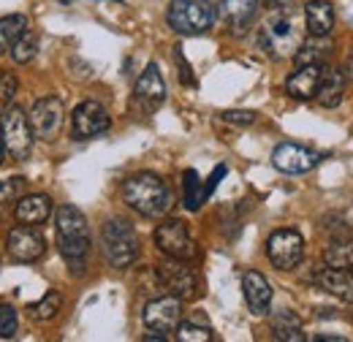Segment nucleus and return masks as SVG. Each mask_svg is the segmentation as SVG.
Returning a JSON list of instances; mask_svg holds the SVG:
<instances>
[{
	"mask_svg": "<svg viewBox=\"0 0 353 342\" xmlns=\"http://www.w3.org/2000/svg\"><path fill=\"white\" fill-rule=\"evenodd\" d=\"M109 125H112L109 112H106L101 103H95V101H85V103H79V106L74 109V117H71V136L79 139V141H85V139L106 133Z\"/></svg>",
	"mask_w": 353,
	"mask_h": 342,
	"instance_id": "9b49d317",
	"label": "nucleus"
},
{
	"mask_svg": "<svg viewBox=\"0 0 353 342\" xmlns=\"http://www.w3.org/2000/svg\"><path fill=\"white\" fill-rule=\"evenodd\" d=\"M223 177H225V166H218V169H215V174H212V177L207 179V185H204V193H207V196H210V193L218 188V182H221Z\"/></svg>",
	"mask_w": 353,
	"mask_h": 342,
	"instance_id": "e433bc0d",
	"label": "nucleus"
},
{
	"mask_svg": "<svg viewBox=\"0 0 353 342\" xmlns=\"http://www.w3.org/2000/svg\"><path fill=\"white\" fill-rule=\"evenodd\" d=\"M123 199H125V204L131 210H136L144 217H163L174 204L172 188L158 174H150V171L133 174L131 179H125Z\"/></svg>",
	"mask_w": 353,
	"mask_h": 342,
	"instance_id": "f257e3e1",
	"label": "nucleus"
},
{
	"mask_svg": "<svg viewBox=\"0 0 353 342\" xmlns=\"http://www.w3.org/2000/svg\"><path fill=\"white\" fill-rule=\"evenodd\" d=\"M176 340L179 342H210L212 332L207 326H196V323H179L176 326Z\"/></svg>",
	"mask_w": 353,
	"mask_h": 342,
	"instance_id": "2f4dec72",
	"label": "nucleus"
},
{
	"mask_svg": "<svg viewBox=\"0 0 353 342\" xmlns=\"http://www.w3.org/2000/svg\"><path fill=\"white\" fill-rule=\"evenodd\" d=\"M60 307H63V296H60L57 291H49L44 299L36 301V304L30 307V315H33L36 321H52V318L60 312Z\"/></svg>",
	"mask_w": 353,
	"mask_h": 342,
	"instance_id": "cd10ccee",
	"label": "nucleus"
},
{
	"mask_svg": "<svg viewBox=\"0 0 353 342\" xmlns=\"http://www.w3.org/2000/svg\"><path fill=\"white\" fill-rule=\"evenodd\" d=\"M269 14H294L296 0H266Z\"/></svg>",
	"mask_w": 353,
	"mask_h": 342,
	"instance_id": "c9c22d12",
	"label": "nucleus"
},
{
	"mask_svg": "<svg viewBox=\"0 0 353 342\" xmlns=\"http://www.w3.org/2000/svg\"><path fill=\"white\" fill-rule=\"evenodd\" d=\"M242 291H245V301L250 307V312L256 315H266L269 304H272V285L261 272H245L242 277Z\"/></svg>",
	"mask_w": 353,
	"mask_h": 342,
	"instance_id": "dca6fc26",
	"label": "nucleus"
},
{
	"mask_svg": "<svg viewBox=\"0 0 353 342\" xmlns=\"http://www.w3.org/2000/svg\"><path fill=\"white\" fill-rule=\"evenodd\" d=\"M305 22L310 36H329L334 28V6L329 0H310L305 6Z\"/></svg>",
	"mask_w": 353,
	"mask_h": 342,
	"instance_id": "4be33fe9",
	"label": "nucleus"
},
{
	"mask_svg": "<svg viewBox=\"0 0 353 342\" xmlns=\"http://www.w3.org/2000/svg\"><path fill=\"white\" fill-rule=\"evenodd\" d=\"M144 326L152 329V332H176V326L182 323V299L179 296H161V299L150 301L144 307V315H141Z\"/></svg>",
	"mask_w": 353,
	"mask_h": 342,
	"instance_id": "f8f14e48",
	"label": "nucleus"
},
{
	"mask_svg": "<svg viewBox=\"0 0 353 342\" xmlns=\"http://www.w3.org/2000/svg\"><path fill=\"white\" fill-rule=\"evenodd\" d=\"M155 245L163 256L179 258V261H190L196 258V242L188 231V225L182 220H163L155 231Z\"/></svg>",
	"mask_w": 353,
	"mask_h": 342,
	"instance_id": "6e6552de",
	"label": "nucleus"
},
{
	"mask_svg": "<svg viewBox=\"0 0 353 342\" xmlns=\"http://www.w3.org/2000/svg\"><path fill=\"white\" fill-rule=\"evenodd\" d=\"M221 117H223V123H228V125H253V123L259 120V114H256V112H245V109L223 112Z\"/></svg>",
	"mask_w": 353,
	"mask_h": 342,
	"instance_id": "72a5a7b5",
	"label": "nucleus"
},
{
	"mask_svg": "<svg viewBox=\"0 0 353 342\" xmlns=\"http://www.w3.org/2000/svg\"><path fill=\"white\" fill-rule=\"evenodd\" d=\"M182 188H185V207H188L190 212H196V210L204 204L207 193H204V185L199 182V174H196L193 169L185 171V182H182Z\"/></svg>",
	"mask_w": 353,
	"mask_h": 342,
	"instance_id": "bb28decb",
	"label": "nucleus"
},
{
	"mask_svg": "<svg viewBox=\"0 0 353 342\" xmlns=\"http://www.w3.org/2000/svg\"><path fill=\"white\" fill-rule=\"evenodd\" d=\"M101 239H103V256L109 261V266L128 269L139 261L141 245H139V237H136V231H133L128 220H123V217L106 220Z\"/></svg>",
	"mask_w": 353,
	"mask_h": 342,
	"instance_id": "7ed1b4c3",
	"label": "nucleus"
},
{
	"mask_svg": "<svg viewBox=\"0 0 353 342\" xmlns=\"http://www.w3.org/2000/svg\"><path fill=\"white\" fill-rule=\"evenodd\" d=\"M28 120H30V128H33V136H36V139H44V141L57 139V133L63 130V120H65L63 101L54 98V95L39 98V101L33 103Z\"/></svg>",
	"mask_w": 353,
	"mask_h": 342,
	"instance_id": "1a4fd4ad",
	"label": "nucleus"
},
{
	"mask_svg": "<svg viewBox=\"0 0 353 342\" xmlns=\"http://www.w3.org/2000/svg\"><path fill=\"white\" fill-rule=\"evenodd\" d=\"M323 261H326V266L353 272V239H337V242H332L329 250L323 253Z\"/></svg>",
	"mask_w": 353,
	"mask_h": 342,
	"instance_id": "a878e982",
	"label": "nucleus"
},
{
	"mask_svg": "<svg viewBox=\"0 0 353 342\" xmlns=\"http://www.w3.org/2000/svg\"><path fill=\"white\" fill-rule=\"evenodd\" d=\"M272 332H274V340L283 342H302L305 334H302V326L299 321L291 315V312H280L272 318Z\"/></svg>",
	"mask_w": 353,
	"mask_h": 342,
	"instance_id": "393cba45",
	"label": "nucleus"
},
{
	"mask_svg": "<svg viewBox=\"0 0 353 342\" xmlns=\"http://www.w3.org/2000/svg\"><path fill=\"white\" fill-rule=\"evenodd\" d=\"M17 326H19L17 310L11 304H0V340H11L17 334Z\"/></svg>",
	"mask_w": 353,
	"mask_h": 342,
	"instance_id": "473e14b6",
	"label": "nucleus"
},
{
	"mask_svg": "<svg viewBox=\"0 0 353 342\" xmlns=\"http://www.w3.org/2000/svg\"><path fill=\"white\" fill-rule=\"evenodd\" d=\"M0 136L3 147L14 161H28L33 152V128L28 114L19 106H6L3 120H0Z\"/></svg>",
	"mask_w": 353,
	"mask_h": 342,
	"instance_id": "423d86ee",
	"label": "nucleus"
},
{
	"mask_svg": "<svg viewBox=\"0 0 353 342\" xmlns=\"http://www.w3.org/2000/svg\"><path fill=\"white\" fill-rule=\"evenodd\" d=\"M266 258H269V263L274 269H283V272L299 266L302 258H305V239H302V234L294 231V228L274 231L266 239Z\"/></svg>",
	"mask_w": 353,
	"mask_h": 342,
	"instance_id": "0eeeda50",
	"label": "nucleus"
},
{
	"mask_svg": "<svg viewBox=\"0 0 353 342\" xmlns=\"http://www.w3.org/2000/svg\"><path fill=\"white\" fill-rule=\"evenodd\" d=\"M321 77H323V66H299V68L288 77L285 90H288V95L296 98V101H310V98H315V92H318Z\"/></svg>",
	"mask_w": 353,
	"mask_h": 342,
	"instance_id": "f3484780",
	"label": "nucleus"
},
{
	"mask_svg": "<svg viewBox=\"0 0 353 342\" xmlns=\"http://www.w3.org/2000/svg\"><path fill=\"white\" fill-rule=\"evenodd\" d=\"M28 28H30V22H28L25 14H11V17L0 19V54L11 52L14 43L28 33Z\"/></svg>",
	"mask_w": 353,
	"mask_h": 342,
	"instance_id": "b1692460",
	"label": "nucleus"
},
{
	"mask_svg": "<svg viewBox=\"0 0 353 342\" xmlns=\"http://www.w3.org/2000/svg\"><path fill=\"white\" fill-rule=\"evenodd\" d=\"M272 163L274 169L283 171V174H307L321 163V152L302 147V144H280L274 152H272Z\"/></svg>",
	"mask_w": 353,
	"mask_h": 342,
	"instance_id": "ddd939ff",
	"label": "nucleus"
},
{
	"mask_svg": "<svg viewBox=\"0 0 353 342\" xmlns=\"http://www.w3.org/2000/svg\"><path fill=\"white\" fill-rule=\"evenodd\" d=\"M215 19H218V11L207 0H174L166 14L169 28L179 36H201L212 30Z\"/></svg>",
	"mask_w": 353,
	"mask_h": 342,
	"instance_id": "20e7f679",
	"label": "nucleus"
},
{
	"mask_svg": "<svg viewBox=\"0 0 353 342\" xmlns=\"http://www.w3.org/2000/svg\"><path fill=\"white\" fill-rule=\"evenodd\" d=\"M302 43V33L296 25V14H269L264 30H261V46L272 57H291L296 54Z\"/></svg>",
	"mask_w": 353,
	"mask_h": 342,
	"instance_id": "39448f33",
	"label": "nucleus"
},
{
	"mask_svg": "<svg viewBox=\"0 0 353 342\" xmlns=\"http://www.w3.org/2000/svg\"><path fill=\"white\" fill-rule=\"evenodd\" d=\"M46 242L44 237L33 228V225H17L11 228L8 234V253L14 261H22V263H30V261H39L44 256Z\"/></svg>",
	"mask_w": 353,
	"mask_h": 342,
	"instance_id": "4468645a",
	"label": "nucleus"
},
{
	"mask_svg": "<svg viewBox=\"0 0 353 342\" xmlns=\"http://www.w3.org/2000/svg\"><path fill=\"white\" fill-rule=\"evenodd\" d=\"M256 8H259V0H221V19L228 22L231 33L239 36L253 22Z\"/></svg>",
	"mask_w": 353,
	"mask_h": 342,
	"instance_id": "aec40b11",
	"label": "nucleus"
},
{
	"mask_svg": "<svg viewBox=\"0 0 353 342\" xmlns=\"http://www.w3.org/2000/svg\"><path fill=\"white\" fill-rule=\"evenodd\" d=\"M315 283H318V288H323L326 294H332L337 299L353 301V272H348V269L326 266L323 272H318Z\"/></svg>",
	"mask_w": 353,
	"mask_h": 342,
	"instance_id": "6ab92c4d",
	"label": "nucleus"
},
{
	"mask_svg": "<svg viewBox=\"0 0 353 342\" xmlns=\"http://www.w3.org/2000/svg\"><path fill=\"white\" fill-rule=\"evenodd\" d=\"M329 52H332L329 36H312V39L299 43L294 57H296V66H321Z\"/></svg>",
	"mask_w": 353,
	"mask_h": 342,
	"instance_id": "5701e85b",
	"label": "nucleus"
},
{
	"mask_svg": "<svg viewBox=\"0 0 353 342\" xmlns=\"http://www.w3.org/2000/svg\"><path fill=\"white\" fill-rule=\"evenodd\" d=\"M57 248L71 269H82L90 253V228L85 214L65 204L57 210Z\"/></svg>",
	"mask_w": 353,
	"mask_h": 342,
	"instance_id": "f03ea898",
	"label": "nucleus"
},
{
	"mask_svg": "<svg viewBox=\"0 0 353 342\" xmlns=\"http://www.w3.org/2000/svg\"><path fill=\"white\" fill-rule=\"evenodd\" d=\"M321 228H323V234H326L332 242H337V239H353L351 225H348L340 214H326V217L321 220Z\"/></svg>",
	"mask_w": 353,
	"mask_h": 342,
	"instance_id": "c85d7f7f",
	"label": "nucleus"
},
{
	"mask_svg": "<svg viewBox=\"0 0 353 342\" xmlns=\"http://www.w3.org/2000/svg\"><path fill=\"white\" fill-rule=\"evenodd\" d=\"M28 182L25 177H11V179H0V204H8V201H17L22 199Z\"/></svg>",
	"mask_w": 353,
	"mask_h": 342,
	"instance_id": "7c9ffc66",
	"label": "nucleus"
},
{
	"mask_svg": "<svg viewBox=\"0 0 353 342\" xmlns=\"http://www.w3.org/2000/svg\"><path fill=\"white\" fill-rule=\"evenodd\" d=\"M3 152H6V147H3V136H0V163H3Z\"/></svg>",
	"mask_w": 353,
	"mask_h": 342,
	"instance_id": "ea45409f",
	"label": "nucleus"
},
{
	"mask_svg": "<svg viewBox=\"0 0 353 342\" xmlns=\"http://www.w3.org/2000/svg\"><path fill=\"white\" fill-rule=\"evenodd\" d=\"M158 280L172 296H179V299L196 296V288H199L193 269L188 266V261H179V258L166 256V261L158 266Z\"/></svg>",
	"mask_w": 353,
	"mask_h": 342,
	"instance_id": "9d476101",
	"label": "nucleus"
},
{
	"mask_svg": "<svg viewBox=\"0 0 353 342\" xmlns=\"http://www.w3.org/2000/svg\"><path fill=\"white\" fill-rule=\"evenodd\" d=\"M133 95H136V101L144 106V112H152V109H158V106L166 101V82H163L161 68H158L155 63H150V66L141 71Z\"/></svg>",
	"mask_w": 353,
	"mask_h": 342,
	"instance_id": "2eb2a0df",
	"label": "nucleus"
},
{
	"mask_svg": "<svg viewBox=\"0 0 353 342\" xmlns=\"http://www.w3.org/2000/svg\"><path fill=\"white\" fill-rule=\"evenodd\" d=\"M343 95H345V71L337 66H323V77H321L315 98L321 101V106L334 109L343 103Z\"/></svg>",
	"mask_w": 353,
	"mask_h": 342,
	"instance_id": "a211bd4d",
	"label": "nucleus"
},
{
	"mask_svg": "<svg viewBox=\"0 0 353 342\" xmlns=\"http://www.w3.org/2000/svg\"><path fill=\"white\" fill-rule=\"evenodd\" d=\"M345 71L353 77V49H351V57H348V66H345Z\"/></svg>",
	"mask_w": 353,
	"mask_h": 342,
	"instance_id": "58836bf2",
	"label": "nucleus"
},
{
	"mask_svg": "<svg viewBox=\"0 0 353 342\" xmlns=\"http://www.w3.org/2000/svg\"><path fill=\"white\" fill-rule=\"evenodd\" d=\"M52 214V201L44 193H33V196H22L17 204V220L22 225H41Z\"/></svg>",
	"mask_w": 353,
	"mask_h": 342,
	"instance_id": "412c9836",
	"label": "nucleus"
},
{
	"mask_svg": "<svg viewBox=\"0 0 353 342\" xmlns=\"http://www.w3.org/2000/svg\"><path fill=\"white\" fill-rule=\"evenodd\" d=\"M17 95V77L14 74H0V101L8 106V101Z\"/></svg>",
	"mask_w": 353,
	"mask_h": 342,
	"instance_id": "f704fd0d",
	"label": "nucleus"
},
{
	"mask_svg": "<svg viewBox=\"0 0 353 342\" xmlns=\"http://www.w3.org/2000/svg\"><path fill=\"white\" fill-rule=\"evenodd\" d=\"M36 52H39V41L30 36V30L19 39V41L14 43V49H11V57H14V63H30L33 57H36Z\"/></svg>",
	"mask_w": 353,
	"mask_h": 342,
	"instance_id": "c756f323",
	"label": "nucleus"
},
{
	"mask_svg": "<svg viewBox=\"0 0 353 342\" xmlns=\"http://www.w3.org/2000/svg\"><path fill=\"white\" fill-rule=\"evenodd\" d=\"M315 340L321 342H343V337H337V334H318V337H315Z\"/></svg>",
	"mask_w": 353,
	"mask_h": 342,
	"instance_id": "4c0bfd02",
	"label": "nucleus"
}]
</instances>
